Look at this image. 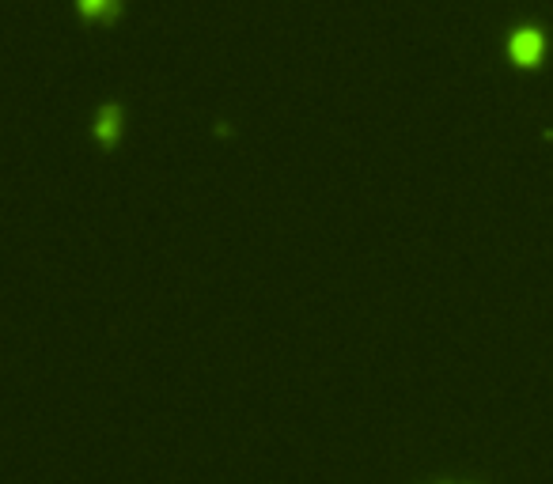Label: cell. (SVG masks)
<instances>
[{
    "label": "cell",
    "mask_w": 553,
    "mask_h": 484,
    "mask_svg": "<svg viewBox=\"0 0 553 484\" xmlns=\"http://www.w3.org/2000/svg\"><path fill=\"white\" fill-rule=\"evenodd\" d=\"M538 50H542V35H538L534 27H523V30H516V35H512V53H516V60H534Z\"/></svg>",
    "instance_id": "obj_1"
},
{
    "label": "cell",
    "mask_w": 553,
    "mask_h": 484,
    "mask_svg": "<svg viewBox=\"0 0 553 484\" xmlns=\"http://www.w3.org/2000/svg\"><path fill=\"white\" fill-rule=\"evenodd\" d=\"M99 141H114L118 136V106H107V110L99 114Z\"/></svg>",
    "instance_id": "obj_2"
},
{
    "label": "cell",
    "mask_w": 553,
    "mask_h": 484,
    "mask_svg": "<svg viewBox=\"0 0 553 484\" xmlns=\"http://www.w3.org/2000/svg\"><path fill=\"white\" fill-rule=\"evenodd\" d=\"M80 8L87 15H95V20H110L114 8H118V0H80Z\"/></svg>",
    "instance_id": "obj_3"
}]
</instances>
